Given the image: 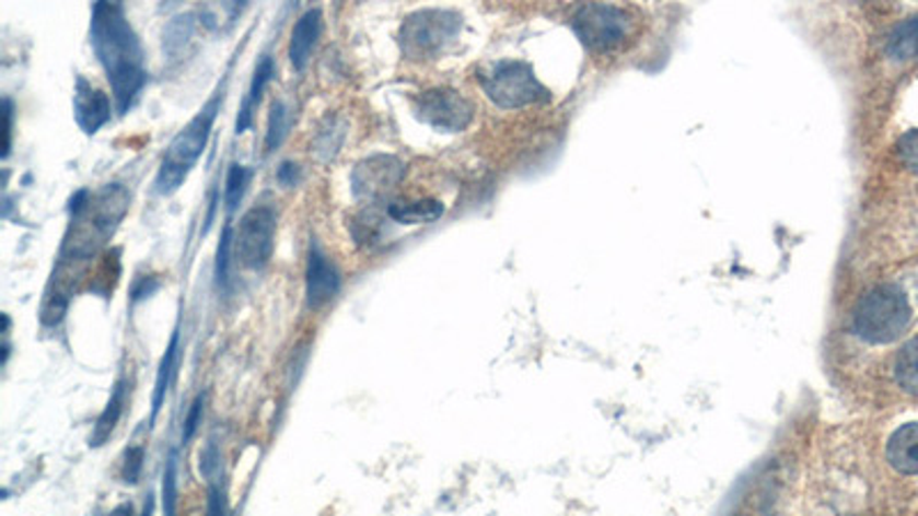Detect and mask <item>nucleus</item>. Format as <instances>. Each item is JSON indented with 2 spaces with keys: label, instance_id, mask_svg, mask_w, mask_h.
<instances>
[{
  "label": "nucleus",
  "instance_id": "obj_29",
  "mask_svg": "<svg viewBox=\"0 0 918 516\" xmlns=\"http://www.w3.org/2000/svg\"><path fill=\"white\" fill-rule=\"evenodd\" d=\"M301 179H303L301 166L294 161H282L276 171V181L282 186V189H294V186L301 184Z\"/></svg>",
  "mask_w": 918,
  "mask_h": 516
},
{
  "label": "nucleus",
  "instance_id": "obj_20",
  "mask_svg": "<svg viewBox=\"0 0 918 516\" xmlns=\"http://www.w3.org/2000/svg\"><path fill=\"white\" fill-rule=\"evenodd\" d=\"M896 379L914 397H918V338L907 342L896 359Z\"/></svg>",
  "mask_w": 918,
  "mask_h": 516
},
{
  "label": "nucleus",
  "instance_id": "obj_9",
  "mask_svg": "<svg viewBox=\"0 0 918 516\" xmlns=\"http://www.w3.org/2000/svg\"><path fill=\"white\" fill-rule=\"evenodd\" d=\"M405 173L407 168L399 159L386 156V154H374L357 163L355 173H351V191H355L357 198L380 200L386 194H391L399 181H403Z\"/></svg>",
  "mask_w": 918,
  "mask_h": 516
},
{
  "label": "nucleus",
  "instance_id": "obj_30",
  "mask_svg": "<svg viewBox=\"0 0 918 516\" xmlns=\"http://www.w3.org/2000/svg\"><path fill=\"white\" fill-rule=\"evenodd\" d=\"M207 516H228L225 509V499H223V491L217 482L209 484V494H207Z\"/></svg>",
  "mask_w": 918,
  "mask_h": 516
},
{
  "label": "nucleus",
  "instance_id": "obj_3",
  "mask_svg": "<svg viewBox=\"0 0 918 516\" xmlns=\"http://www.w3.org/2000/svg\"><path fill=\"white\" fill-rule=\"evenodd\" d=\"M911 308L898 285H878L868 290L855 308V333L873 344H886L903 336L909 326Z\"/></svg>",
  "mask_w": 918,
  "mask_h": 516
},
{
  "label": "nucleus",
  "instance_id": "obj_5",
  "mask_svg": "<svg viewBox=\"0 0 918 516\" xmlns=\"http://www.w3.org/2000/svg\"><path fill=\"white\" fill-rule=\"evenodd\" d=\"M485 95L501 108H520L549 99V90L537 81L531 64L503 60L480 77Z\"/></svg>",
  "mask_w": 918,
  "mask_h": 516
},
{
  "label": "nucleus",
  "instance_id": "obj_28",
  "mask_svg": "<svg viewBox=\"0 0 918 516\" xmlns=\"http://www.w3.org/2000/svg\"><path fill=\"white\" fill-rule=\"evenodd\" d=\"M898 152H900V159H903L905 166L911 173H918V131H911V133L903 136Z\"/></svg>",
  "mask_w": 918,
  "mask_h": 516
},
{
  "label": "nucleus",
  "instance_id": "obj_23",
  "mask_svg": "<svg viewBox=\"0 0 918 516\" xmlns=\"http://www.w3.org/2000/svg\"><path fill=\"white\" fill-rule=\"evenodd\" d=\"M234 248V227H232V219H228L223 234H221V242L217 248V262H214V278H217V285L219 288H228V280H230V255Z\"/></svg>",
  "mask_w": 918,
  "mask_h": 516
},
{
  "label": "nucleus",
  "instance_id": "obj_2",
  "mask_svg": "<svg viewBox=\"0 0 918 516\" xmlns=\"http://www.w3.org/2000/svg\"><path fill=\"white\" fill-rule=\"evenodd\" d=\"M225 99V85L219 87L214 92V97H211L198 113L191 122H188L173 140L161 159V166L156 171L154 177V191L163 198H169L173 194H177L184 181L191 175V171L196 168V163L200 161L202 152L207 150L209 143V136L211 129H214L217 122V115L221 110V104Z\"/></svg>",
  "mask_w": 918,
  "mask_h": 516
},
{
  "label": "nucleus",
  "instance_id": "obj_17",
  "mask_svg": "<svg viewBox=\"0 0 918 516\" xmlns=\"http://www.w3.org/2000/svg\"><path fill=\"white\" fill-rule=\"evenodd\" d=\"M177 349H179V331L175 328V333L171 338V344L166 349V354H163V359L159 363L156 382H154V395H152V415H150V422L156 420L163 402H166V395H169V388H171V382H173V372H175Z\"/></svg>",
  "mask_w": 918,
  "mask_h": 516
},
{
  "label": "nucleus",
  "instance_id": "obj_15",
  "mask_svg": "<svg viewBox=\"0 0 918 516\" xmlns=\"http://www.w3.org/2000/svg\"><path fill=\"white\" fill-rule=\"evenodd\" d=\"M127 390H129L127 379H120V382H117V384L113 386V392H111V400H108V404H106V407H104V411L100 413L97 422H94V430H92V436H90V445H92V448H102V445H104V443L111 438V434L115 432L117 422H120V418H123L125 404H127Z\"/></svg>",
  "mask_w": 918,
  "mask_h": 516
},
{
  "label": "nucleus",
  "instance_id": "obj_13",
  "mask_svg": "<svg viewBox=\"0 0 918 516\" xmlns=\"http://www.w3.org/2000/svg\"><path fill=\"white\" fill-rule=\"evenodd\" d=\"M274 77H276V64H274V58L267 54V56L260 58V62L255 64V72H253L246 97L242 102L237 122H234V133H237V136H242L244 131H248L253 127L255 110H257V106H260L265 90H267V85L271 83Z\"/></svg>",
  "mask_w": 918,
  "mask_h": 516
},
{
  "label": "nucleus",
  "instance_id": "obj_18",
  "mask_svg": "<svg viewBox=\"0 0 918 516\" xmlns=\"http://www.w3.org/2000/svg\"><path fill=\"white\" fill-rule=\"evenodd\" d=\"M196 31V16L194 14H179L175 16L166 31H163V51H166L171 58H177L184 46L191 42Z\"/></svg>",
  "mask_w": 918,
  "mask_h": 516
},
{
  "label": "nucleus",
  "instance_id": "obj_12",
  "mask_svg": "<svg viewBox=\"0 0 918 516\" xmlns=\"http://www.w3.org/2000/svg\"><path fill=\"white\" fill-rule=\"evenodd\" d=\"M319 35H322V12L317 8L303 12L297 19L292 37H290V62L297 72H303L305 64L311 62Z\"/></svg>",
  "mask_w": 918,
  "mask_h": 516
},
{
  "label": "nucleus",
  "instance_id": "obj_25",
  "mask_svg": "<svg viewBox=\"0 0 918 516\" xmlns=\"http://www.w3.org/2000/svg\"><path fill=\"white\" fill-rule=\"evenodd\" d=\"M143 461H146V450L136 445V448H129L125 455V464H123V480L127 484H136L140 473H143Z\"/></svg>",
  "mask_w": 918,
  "mask_h": 516
},
{
  "label": "nucleus",
  "instance_id": "obj_11",
  "mask_svg": "<svg viewBox=\"0 0 918 516\" xmlns=\"http://www.w3.org/2000/svg\"><path fill=\"white\" fill-rule=\"evenodd\" d=\"M111 99L104 90L94 87L85 77L74 81V117L85 136L100 133L111 122Z\"/></svg>",
  "mask_w": 918,
  "mask_h": 516
},
{
  "label": "nucleus",
  "instance_id": "obj_7",
  "mask_svg": "<svg viewBox=\"0 0 918 516\" xmlns=\"http://www.w3.org/2000/svg\"><path fill=\"white\" fill-rule=\"evenodd\" d=\"M574 31L585 46L608 51L629 37L631 16L618 5H585L574 16Z\"/></svg>",
  "mask_w": 918,
  "mask_h": 516
},
{
  "label": "nucleus",
  "instance_id": "obj_26",
  "mask_svg": "<svg viewBox=\"0 0 918 516\" xmlns=\"http://www.w3.org/2000/svg\"><path fill=\"white\" fill-rule=\"evenodd\" d=\"M221 471V453L217 448L214 441H209L205 445V450L200 455V473L207 478V482L211 484L217 478V473Z\"/></svg>",
  "mask_w": 918,
  "mask_h": 516
},
{
  "label": "nucleus",
  "instance_id": "obj_21",
  "mask_svg": "<svg viewBox=\"0 0 918 516\" xmlns=\"http://www.w3.org/2000/svg\"><path fill=\"white\" fill-rule=\"evenodd\" d=\"M251 181V171L242 163H232L228 168V177H225V194H223V202H225V211H228V219H232L234 211L240 209L244 194H246V186Z\"/></svg>",
  "mask_w": 918,
  "mask_h": 516
},
{
  "label": "nucleus",
  "instance_id": "obj_1",
  "mask_svg": "<svg viewBox=\"0 0 918 516\" xmlns=\"http://www.w3.org/2000/svg\"><path fill=\"white\" fill-rule=\"evenodd\" d=\"M90 44L111 83L117 115H127L148 85L146 51L123 3H94Z\"/></svg>",
  "mask_w": 918,
  "mask_h": 516
},
{
  "label": "nucleus",
  "instance_id": "obj_14",
  "mask_svg": "<svg viewBox=\"0 0 918 516\" xmlns=\"http://www.w3.org/2000/svg\"><path fill=\"white\" fill-rule=\"evenodd\" d=\"M886 459L903 476H918V422L893 432L886 445Z\"/></svg>",
  "mask_w": 918,
  "mask_h": 516
},
{
  "label": "nucleus",
  "instance_id": "obj_19",
  "mask_svg": "<svg viewBox=\"0 0 918 516\" xmlns=\"http://www.w3.org/2000/svg\"><path fill=\"white\" fill-rule=\"evenodd\" d=\"M888 56L896 60L918 58V16L905 21L903 26L893 31L888 37Z\"/></svg>",
  "mask_w": 918,
  "mask_h": 516
},
{
  "label": "nucleus",
  "instance_id": "obj_32",
  "mask_svg": "<svg viewBox=\"0 0 918 516\" xmlns=\"http://www.w3.org/2000/svg\"><path fill=\"white\" fill-rule=\"evenodd\" d=\"M12 113H14V104L10 97L3 99V117H5V145H3V159L10 156V148H12Z\"/></svg>",
  "mask_w": 918,
  "mask_h": 516
},
{
  "label": "nucleus",
  "instance_id": "obj_27",
  "mask_svg": "<svg viewBox=\"0 0 918 516\" xmlns=\"http://www.w3.org/2000/svg\"><path fill=\"white\" fill-rule=\"evenodd\" d=\"M202 413H205V395L200 392L196 397V400H194V404H191V411H188V415L184 420V430H182V443L184 445L196 436V432L200 427V422H202Z\"/></svg>",
  "mask_w": 918,
  "mask_h": 516
},
{
  "label": "nucleus",
  "instance_id": "obj_22",
  "mask_svg": "<svg viewBox=\"0 0 918 516\" xmlns=\"http://www.w3.org/2000/svg\"><path fill=\"white\" fill-rule=\"evenodd\" d=\"M292 125V115L290 108L286 106V102H274L271 104V113H269V122H267V138H265V152H274L282 145V140H286L288 131Z\"/></svg>",
  "mask_w": 918,
  "mask_h": 516
},
{
  "label": "nucleus",
  "instance_id": "obj_6",
  "mask_svg": "<svg viewBox=\"0 0 918 516\" xmlns=\"http://www.w3.org/2000/svg\"><path fill=\"white\" fill-rule=\"evenodd\" d=\"M278 216L274 207L257 204L251 207L234 230V255L242 267L251 271H263L274 255Z\"/></svg>",
  "mask_w": 918,
  "mask_h": 516
},
{
  "label": "nucleus",
  "instance_id": "obj_10",
  "mask_svg": "<svg viewBox=\"0 0 918 516\" xmlns=\"http://www.w3.org/2000/svg\"><path fill=\"white\" fill-rule=\"evenodd\" d=\"M340 271L319 248L317 239H311L309 267H305V303L311 310H319L332 303L340 292Z\"/></svg>",
  "mask_w": 918,
  "mask_h": 516
},
{
  "label": "nucleus",
  "instance_id": "obj_24",
  "mask_svg": "<svg viewBox=\"0 0 918 516\" xmlns=\"http://www.w3.org/2000/svg\"><path fill=\"white\" fill-rule=\"evenodd\" d=\"M177 514V453L171 450L163 471V516Z\"/></svg>",
  "mask_w": 918,
  "mask_h": 516
},
{
  "label": "nucleus",
  "instance_id": "obj_33",
  "mask_svg": "<svg viewBox=\"0 0 918 516\" xmlns=\"http://www.w3.org/2000/svg\"><path fill=\"white\" fill-rule=\"evenodd\" d=\"M108 516H133V507L131 503H123V505H117Z\"/></svg>",
  "mask_w": 918,
  "mask_h": 516
},
{
  "label": "nucleus",
  "instance_id": "obj_31",
  "mask_svg": "<svg viewBox=\"0 0 918 516\" xmlns=\"http://www.w3.org/2000/svg\"><path fill=\"white\" fill-rule=\"evenodd\" d=\"M156 290H159V280H156L154 275H150V278H138V280H136V285H133V290H131V301H133V303L143 301V298L152 296Z\"/></svg>",
  "mask_w": 918,
  "mask_h": 516
},
{
  "label": "nucleus",
  "instance_id": "obj_8",
  "mask_svg": "<svg viewBox=\"0 0 918 516\" xmlns=\"http://www.w3.org/2000/svg\"><path fill=\"white\" fill-rule=\"evenodd\" d=\"M414 113L418 120L430 125L437 131L457 133L464 131L474 117V108L451 87L426 90L414 99Z\"/></svg>",
  "mask_w": 918,
  "mask_h": 516
},
{
  "label": "nucleus",
  "instance_id": "obj_4",
  "mask_svg": "<svg viewBox=\"0 0 918 516\" xmlns=\"http://www.w3.org/2000/svg\"><path fill=\"white\" fill-rule=\"evenodd\" d=\"M462 31V16L449 10H422L405 19L399 46L409 60H432L449 49Z\"/></svg>",
  "mask_w": 918,
  "mask_h": 516
},
{
  "label": "nucleus",
  "instance_id": "obj_16",
  "mask_svg": "<svg viewBox=\"0 0 918 516\" xmlns=\"http://www.w3.org/2000/svg\"><path fill=\"white\" fill-rule=\"evenodd\" d=\"M386 214L395 223L422 225V223H432V221L443 216V202L434 200V198L414 200V202H395V204H388Z\"/></svg>",
  "mask_w": 918,
  "mask_h": 516
},
{
  "label": "nucleus",
  "instance_id": "obj_34",
  "mask_svg": "<svg viewBox=\"0 0 918 516\" xmlns=\"http://www.w3.org/2000/svg\"><path fill=\"white\" fill-rule=\"evenodd\" d=\"M154 514V496H148V501H146V509H143V516H152Z\"/></svg>",
  "mask_w": 918,
  "mask_h": 516
}]
</instances>
